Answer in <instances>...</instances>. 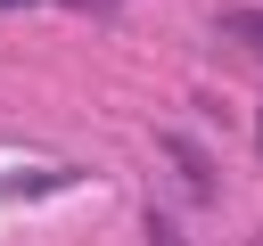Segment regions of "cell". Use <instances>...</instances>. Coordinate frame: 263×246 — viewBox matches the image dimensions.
<instances>
[{
    "label": "cell",
    "instance_id": "6da1fadb",
    "mask_svg": "<svg viewBox=\"0 0 263 246\" xmlns=\"http://www.w3.org/2000/svg\"><path fill=\"white\" fill-rule=\"evenodd\" d=\"M173 164H181V172H189V180H197V189H205V180H214V172H205V156H197V148H181V139H173Z\"/></svg>",
    "mask_w": 263,
    "mask_h": 246
},
{
    "label": "cell",
    "instance_id": "7a4b0ae2",
    "mask_svg": "<svg viewBox=\"0 0 263 246\" xmlns=\"http://www.w3.org/2000/svg\"><path fill=\"white\" fill-rule=\"evenodd\" d=\"M148 246H181V238H173V221H164V213H148Z\"/></svg>",
    "mask_w": 263,
    "mask_h": 246
},
{
    "label": "cell",
    "instance_id": "3957f363",
    "mask_svg": "<svg viewBox=\"0 0 263 246\" xmlns=\"http://www.w3.org/2000/svg\"><path fill=\"white\" fill-rule=\"evenodd\" d=\"M238 33H247V41H263V16H238Z\"/></svg>",
    "mask_w": 263,
    "mask_h": 246
}]
</instances>
